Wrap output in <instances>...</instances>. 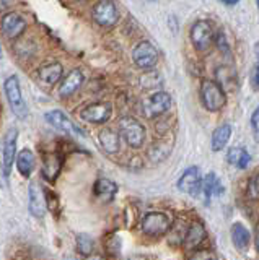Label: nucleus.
<instances>
[{
  "label": "nucleus",
  "mask_w": 259,
  "mask_h": 260,
  "mask_svg": "<svg viewBox=\"0 0 259 260\" xmlns=\"http://www.w3.org/2000/svg\"><path fill=\"white\" fill-rule=\"evenodd\" d=\"M132 59L137 67L152 69V67H155L158 62V52L152 43H149V41H142V43H139L134 47Z\"/></svg>",
  "instance_id": "nucleus-9"
},
{
  "label": "nucleus",
  "mask_w": 259,
  "mask_h": 260,
  "mask_svg": "<svg viewBox=\"0 0 259 260\" xmlns=\"http://www.w3.org/2000/svg\"><path fill=\"white\" fill-rule=\"evenodd\" d=\"M4 89H5V96H7V101H9L12 112L18 119H26L28 117V106L25 103V98L21 94L18 77L12 75L7 78L4 83Z\"/></svg>",
  "instance_id": "nucleus-3"
},
{
  "label": "nucleus",
  "mask_w": 259,
  "mask_h": 260,
  "mask_svg": "<svg viewBox=\"0 0 259 260\" xmlns=\"http://www.w3.org/2000/svg\"><path fill=\"white\" fill-rule=\"evenodd\" d=\"M118 132L131 148H140L145 142V127L135 117H121L118 122Z\"/></svg>",
  "instance_id": "nucleus-2"
},
{
  "label": "nucleus",
  "mask_w": 259,
  "mask_h": 260,
  "mask_svg": "<svg viewBox=\"0 0 259 260\" xmlns=\"http://www.w3.org/2000/svg\"><path fill=\"white\" fill-rule=\"evenodd\" d=\"M119 132L112 128H103L101 132L98 134L100 138V145L101 148L106 151L108 154H114L119 151Z\"/></svg>",
  "instance_id": "nucleus-18"
},
{
  "label": "nucleus",
  "mask_w": 259,
  "mask_h": 260,
  "mask_svg": "<svg viewBox=\"0 0 259 260\" xmlns=\"http://www.w3.org/2000/svg\"><path fill=\"white\" fill-rule=\"evenodd\" d=\"M62 72H64L62 63H59V62H49V63L43 65V67H39V70H38V80H39V83H41L43 86L51 88V86H54L61 80Z\"/></svg>",
  "instance_id": "nucleus-15"
},
{
  "label": "nucleus",
  "mask_w": 259,
  "mask_h": 260,
  "mask_svg": "<svg viewBox=\"0 0 259 260\" xmlns=\"http://www.w3.org/2000/svg\"><path fill=\"white\" fill-rule=\"evenodd\" d=\"M17 138H18V130L17 128H9V132L5 134L4 138V146H2V173L7 179L10 176V171L13 162L17 161Z\"/></svg>",
  "instance_id": "nucleus-6"
},
{
  "label": "nucleus",
  "mask_w": 259,
  "mask_h": 260,
  "mask_svg": "<svg viewBox=\"0 0 259 260\" xmlns=\"http://www.w3.org/2000/svg\"><path fill=\"white\" fill-rule=\"evenodd\" d=\"M28 195H30V213L36 218H43L47 210V200L44 197L41 185L38 182H31Z\"/></svg>",
  "instance_id": "nucleus-13"
},
{
  "label": "nucleus",
  "mask_w": 259,
  "mask_h": 260,
  "mask_svg": "<svg viewBox=\"0 0 259 260\" xmlns=\"http://www.w3.org/2000/svg\"><path fill=\"white\" fill-rule=\"evenodd\" d=\"M112 114V108L109 103H93L90 106L80 112V116L85 122H90V124H104L108 122Z\"/></svg>",
  "instance_id": "nucleus-12"
},
{
  "label": "nucleus",
  "mask_w": 259,
  "mask_h": 260,
  "mask_svg": "<svg viewBox=\"0 0 259 260\" xmlns=\"http://www.w3.org/2000/svg\"><path fill=\"white\" fill-rule=\"evenodd\" d=\"M178 189L184 193L189 195H199L202 192V179H200V171L196 166L188 168L183 173V176L178 181Z\"/></svg>",
  "instance_id": "nucleus-11"
},
{
  "label": "nucleus",
  "mask_w": 259,
  "mask_h": 260,
  "mask_svg": "<svg viewBox=\"0 0 259 260\" xmlns=\"http://www.w3.org/2000/svg\"><path fill=\"white\" fill-rule=\"evenodd\" d=\"M62 166V161L57 154H49V156L44 158V165H43V176L47 181H54L57 177L59 171Z\"/></svg>",
  "instance_id": "nucleus-25"
},
{
  "label": "nucleus",
  "mask_w": 259,
  "mask_h": 260,
  "mask_svg": "<svg viewBox=\"0 0 259 260\" xmlns=\"http://www.w3.org/2000/svg\"><path fill=\"white\" fill-rule=\"evenodd\" d=\"M226 161H228L230 165L237 166L238 169H246L251 161V156L245 148L233 146V148H230L228 153H226Z\"/></svg>",
  "instance_id": "nucleus-23"
},
{
  "label": "nucleus",
  "mask_w": 259,
  "mask_h": 260,
  "mask_svg": "<svg viewBox=\"0 0 259 260\" xmlns=\"http://www.w3.org/2000/svg\"><path fill=\"white\" fill-rule=\"evenodd\" d=\"M169 230H171V221H169L168 215L161 213V211H152L142 219V231L152 238L165 236Z\"/></svg>",
  "instance_id": "nucleus-4"
},
{
  "label": "nucleus",
  "mask_w": 259,
  "mask_h": 260,
  "mask_svg": "<svg viewBox=\"0 0 259 260\" xmlns=\"http://www.w3.org/2000/svg\"><path fill=\"white\" fill-rule=\"evenodd\" d=\"M44 119L49 122V124L52 127H55L57 130H61V132L64 134H69V135H80V137H83L85 132L82 128H80L78 125H75L74 122H72L66 114H64L62 111L59 109H54V111H49V112H46V116Z\"/></svg>",
  "instance_id": "nucleus-10"
},
{
  "label": "nucleus",
  "mask_w": 259,
  "mask_h": 260,
  "mask_svg": "<svg viewBox=\"0 0 259 260\" xmlns=\"http://www.w3.org/2000/svg\"><path fill=\"white\" fill-rule=\"evenodd\" d=\"M26 29V21L23 16H20L18 13L10 12V13H5L4 18H2V31L7 38H18L23 35V31Z\"/></svg>",
  "instance_id": "nucleus-14"
},
{
  "label": "nucleus",
  "mask_w": 259,
  "mask_h": 260,
  "mask_svg": "<svg viewBox=\"0 0 259 260\" xmlns=\"http://www.w3.org/2000/svg\"><path fill=\"white\" fill-rule=\"evenodd\" d=\"M189 260H218L215 252L209 250V249H202V250H197L194 252V254L189 257Z\"/></svg>",
  "instance_id": "nucleus-29"
},
{
  "label": "nucleus",
  "mask_w": 259,
  "mask_h": 260,
  "mask_svg": "<svg viewBox=\"0 0 259 260\" xmlns=\"http://www.w3.org/2000/svg\"><path fill=\"white\" fill-rule=\"evenodd\" d=\"M17 168H18L21 176L30 177L31 173H33V169H35V154H33V151L28 150V148L21 150L18 153V156H17Z\"/></svg>",
  "instance_id": "nucleus-24"
},
{
  "label": "nucleus",
  "mask_w": 259,
  "mask_h": 260,
  "mask_svg": "<svg viewBox=\"0 0 259 260\" xmlns=\"http://www.w3.org/2000/svg\"><path fill=\"white\" fill-rule=\"evenodd\" d=\"M168 154H169V146H166L165 143H153L150 151H149L150 159L155 161V162L163 161L168 156Z\"/></svg>",
  "instance_id": "nucleus-27"
},
{
  "label": "nucleus",
  "mask_w": 259,
  "mask_h": 260,
  "mask_svg": "<svg viewBox=\"0 0 259 260\" xmlns=\"http://www.w3.org/2000/svg\"><path fill=\"white\" fill-rule=\"evenodd\" d=\"M222 192H223V185L220 182V179H217L214 173H209L204 181H202V193H204L206 205L210 203L212 195H220Z\"/></svg>",
  "instance_id": "nucleus-19"
},
{
  "label": "nucleus",
  "mask_w": 259,
  "mask_h": 260,
  "mask_svg": "<svg viewBox=\"0 0 259 260\" xmlns=\"http://www.w3.org/2000/svg\"><path fill=\"white\" fill-rule=\"evenodd\" d=\"M95 195L98 197L101 202L108 203L114 199V195L118 193V185L109 181V179H98L95 184Z\"/></svg>",
  "instance_id": "nucleus-20"
},
{
  "label": "nucleus",
  "mask_w": 259,
  "mask_h": 260,
  "mask_svg": "<svg viewBox=\"0 0 259 260\" xmlns=\"http://www.w3.org/2000/svg\"><path fill=\"white\" fill-rule=\"evenodd\" d=\"M92 16L95 23H98L100 26H112L119 20V10L112 0H100L93 7Z\"/></svg>",
  "instance_id": "nucleus-7"
},
{
  "label": "nucleus",
  "mask_w": 259,
  "mask_h": 260,
  "mask_svg": "<svg viewBox=\"0 0 259 260\" xmlns=\"http://www.w3.org/2000/svg\"><path fill=\"white\" fill-rule=\"evenodd\" d=\"M256 249L259 252V226L256 228Z\"/></svg>",
  "instance_id": "nucleus-34"
},
{
  "label": "nucleus",
  "mask_w": 259,
  "mask_h": 260,
  "mask_svg": "<svg viewBox=\"0 0 259 260\" xmlns=\"http://www.w3.org/2000/svg\"><path fill=\"white\" fill-rule=\"evenodd\" d=\"M254 55L257 57V60H259V41L254 44Z\"/></svg>",
  "instance_id": "nucleus-35"
},
{
  "label": "nucleus",
  "mask_w": 259,
  "mask_h": 260,
  "mask_svg": "<svg viewBox=\"0 0 259 260\" xmlns=\"http://www.w3.org/2000/svg\"><path fill=\"white\" fill-rule=\"evenodd\" d=\"M206 239V228L202 223L199 221H194L189 228H188V233H186V238H184V247L191 250V249H196L199 247L202 241Z\"/></svg>",
  "instance_id": "nucleus-17"
},
{
  "label": "nucleus",
  "mask_w": 259,
  "mask_h": 260,
  "mask_svg": "<svg viewBox=\"0 0 259 260\" xmlns=\"http://www.w3.org/2000/svg\"><path fill=\"white\" fill-rule=\"evenodd\" d=\"M249 231L245 224L241 223H235L232 226V241L235 244V247H237L240 252H246L248 250V246H249Z\"/></svg>",
  "instance_id": "nucleus-22"
},
{
  "label": "nucleus",
  "mask_w": 259,
  "mask_h": 260,
  "mask_svg": "<svg viewBox=\"0 0 259 260\" xmlns=\"http://www.w3.org/2000/svg\"><path fill=\"white\" fill-rule=\"evenodd\" d=\"M199 94L202 106L210 112H218L226 104V94L223 91V86L214 80L202 81Z\"/></svg>",
  "instance_id": "nucleus-1"
},
{
  "label": "nucleus",
  "mask_w": 259,
  "mask_h": 260,
  "mask_svg": "<svg viewBox=\"0 0 259 260\" xmlns=\"http://www.w3.org/2000/svg\"><path fill=\"white\" fill-rule=\"evenodd\" d=\"M248 197L259 200V174H254L248 182Z\"/></svg>",
  "instance_id": "nucleus-28"
},
{
  "label": "nucleus",
  "mask_w": 259,
  "mask_h": 260,
  "mask_svg": "<svg viewBox=\"0 0 259 260\" xmlns=\"http://www.w3.org/2000/svg\"><path fill=\"white\" fill-rule=\"evenodd\" d=\"M77 249L82 255H92L95 249V241L88 234H78L77 236Z\"/></svg>",
  "instance_id": "nucleus-26"
},
{
  "label": "nucleus",
  "mask_w": 259,
  "mask_h": 260,
  "mask_svg": "<svg viewBox=\"0 0 259 260\" xmlns=\"http://www.w3.org/2000/svg\"><path fill=\"white\" fill-rule=\"evenodd\" d=\"M220 2H223L225 5H237L240 0H220Z\"/></svg>",
  "instance_id": "nucleus-33"
},
{
  "label": "nucleus",
  "mask_w": 259,
  "mask_h": 260,
  "mask_svg": "<svg viewBox=\"0 0 259 260\" xmlns=\"http://www.w3.org/2000/svg\"><path fill=\"white\" fill-rule=\"evenodd\" d=\"M251 80H253V86L257 89L259 88V63L256 65V69L253 72V77H251Z\"/></svg>",
  "instance_id": "nucleus-32"
},
{
  "label": "nucleus",
  "mask_w": 259,
  "mask_h": 260,
  "mask_svg": "<svg viewBox=\"0 0 259 260\" xmlns=\"http://www.w3.org/2000/svg\"><path fill=\"white\" fill-rule=\"evenodd\" d=\"M83 85V73L82 70H72L69 75H66V78H64L61 81V86H59V96L61 98H69L72 96L74 93H77L80 88H82Z\"/></svg>",
  "instance_id": "nucleus-16"
},
{
  "label": "nucleus",
  "mask_w": 259,
  "mask_h": 260,
  "mask_svg": "<svg viewBox=\"0 0 259 260\" xmlns=\"http://www.w3.org/2000/svg\"><path fill=\"white\" fill-rule=\"evenodd\" d=\"M232 125L230 124H222V125H218L215 130H214V134H212V140H210V145H212V151H220L223 150L226 143H228L230 140V137H232Z\"/></svg>",
  "instance_id": "nucleus-21"
},
{
  "label": "nucleus",
  "mask_w": 259,
  "mask_h": 260,
  "mask_svg": "<svg viewBox=\"0 0 259 260\" xmlns=\"http://www.w3.org/2000/svg\"><path fill=\"white\" fill-rule=\"evenodd\" d=\"M212 39H214V31H212V26H210L209 21L199 20L192 24L191 43L197 51H207L210 44H212Z\"/></svg>",
  "instance_id": "nucleus-8"
},
{
  "label": "nucleus",
  "mask_w": 259,
  "mask_h": 260,
  "mask_svg": "<svg viewBox=\"0 0 259 260\" xmlns=\"http://www.w3.org/2000/svg\"><path fill=\"white\" fill-rule=\"evenodd\" d=\"M256 5H257V10H259V0H256Z\"/></svg>",
  "instance_id": "nucleus-36"
},
{
  "label": "nucleus",
  "mask_w": 259,
  "mask_h": 260,
  "mask_svg": "<svg viewBox=\"0 0 259 260\" xmlns=\"http://www.w3.org/2000/svg\"><path fill=\"white\" fill-rule=\"evenodd\" d=\"M169 108H171V96L165 91H158L155 94H152L149 100H145L142 104L143 116L149 119L163 116L165 112L169 111Z\"/></svg>",
  "instance_id": "nucleus-5"
},
{
  "label": "nucleus",
  "mask_w": 259,
  "mask_h": 260,
  "mask_svg": "<svg viewBox=\"0 0 259 260\" xmlns=\"http://www.w3.org/2000/svg\"><path fill=\"white\" fill-rule=\"evenodd\" d=\"M251 130H253L254 140L259 142V106L251 114Z\"/></svg>",
  "instance_id": "nucleus-30"
},
{
  "label": "nucleus",
  "mask_w": 259,
  "mask_h": 260,
  "mask_svg": "<svg viewBox=\"0 0 259 260\" xmlns=\"http://www.w3.org/2000/svg\"><path fill=\"white\" fill-rule=\"evenodd\" d=\"M217 44H218V47H220L223 52H226V54L230 52V51H228V44H226V41H225V36H223V35H217Z\"/></svg>",
  "instance_id": "nucleus-31"
}]
</instances>
